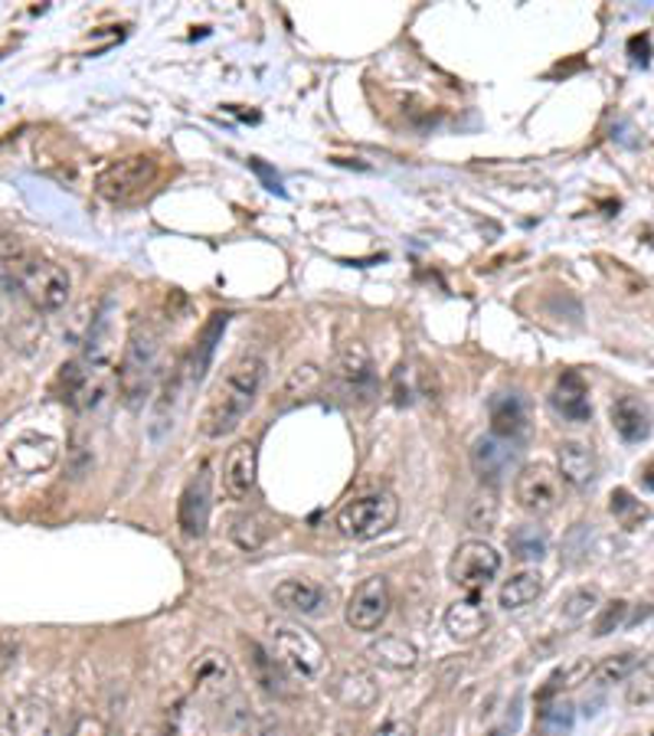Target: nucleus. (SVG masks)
<instances>
[{
    "label": "nucleus",
    "instance_id": "f257e3e1",
    "mask_svg": "<svg viewBox=\"0 0 654 736\" xmlns=\"http://www.w3.org/2000/svg\"><path fill=\"white\" fill-rule=\"evenodd\" d=\"M265 380V360L255 354H242L213 387L206 409H203V436L210 439H223L229 432L239 429V423L246 419V413L255 406V396L262 390Z\"/></svg>",
    "mask_w": 654,
    "mask_h": 736
},
{
    "label": "nucleus",
    "instance_id": "f03ea898",
    "mask_svg": "<svg viewBox=\"0 0 654 736\" xmlns=\"http://www.w3.org/2000/svg\"><path fill=\"white\" fill-rule=\"evenodd\" d=\"M157 373H160V331L154 328L151 318L138 314L131 321V331H128V344H124V354H121V367H118V393L121 400L138 409L154 383H157Z\"/></svg>",
    "mask_w": 654,
    "mask_h": 736
},
{
    "label": "nucleus",
    "instance_id": "7ed1b4c3",
    "mask_svg": "<svg viewBox=\"0 0 654 736\" xmlns=\"http://www.w3.org/2000/svg\"><path fill=\"white\" fill-rule=\"evenodd\" d=\"M10 278L16 282V288L23 292V298L39 308V311H62L69 295H72V278L62 265H56L52 259H43L36 252H26L13 242V249L3 256Z\"/></svg>",
    "mask_w": 654,
    "mask_h": 736
},
{
    "label": "nucleus",
    "instance_id": "20e7f679",
    "mask_svg": "<svg viewBox=\"0 0 654 736\" xmlns=\"http://www.w3.org/2000/svg\"><path fill=\"white\" fill-rule=\"evenodd\" d=\"M272 636V655L298 678V681H318L328 668V652L324 645L301 629L298 622H275L269 629Z\"/></svg>",
    "mask_w": 654,
    "mask_h": 736
},
{
    "label": "nucleus",
    "instance_id": "39448f33",
    "mask_svg": "<svg viewBox=\"0 0 654 736\" xmlns=\"http://www.w3.org/2000/svg\"><path fill=\"white\" fill-rule=\"evenodd\" d=\"M396 518H400V501L390 491H377L344 504L337 514V531L347 541H373L387 534L396 524Z\"/></svg>",
    "mask_w": 654,
    "mask_h": 736
},
{
    "label": "nucleus",
    "instance_id": "423d86ee",
    "mask_svg": "<svg viewBox=\"0 0 654 736\" xmlns=\"http://www.w3.org/2000/svg\"><path fill=\"white\" fill-rule=\"evenodd\" d=\"M157 180V161L147 157V154H131V157H121V161H111L98 180H95V190L98 197L111 200V203H128V200H138L141 193H147Z\"/></svg>",
    "mask_w": 654,
    "mask_h": 736
},
{
    "label": "nucleus",
    "instance_id": "0eeeda50",
    "mask_svg": "<svg viewBox=\"0 0 654 736\" xmlns=\"http://www.w3.org/2000/svg\"><path fill=\"white\" fill-rule=\"evenodd\" d=\"M334 383L354 403H373L380 396V377L370 351L360 341H347L334 357Z\"/></svg>",
    "mask_w": 654,
    "mask_h": 736
},
{
    "label": "nucleus",
    "instance_id": "6e6552de",
    "mask_svg": "<svg viewBox=\"0 0 654 736\" xmlns=\"http://www.w3.org/2000/svg\"><path fill=\"white\" fill-rule=\"evenodd\" d=\"M452 583L465 593H485L491 580L501 573V554L485 541H465L452 557Z\"/></svg>",
    "mask_w": 654,
    "mask_h": 736
},
{
    "label": "nucleus",
    "instance_id": "1a4fd4ad",
    "mask_svg": "<svg viewBox=\"0 0 654 736\" xmlns=\"http://www.w3.org/2000/svg\"><path fill=\"white\" fill-rule=\"evenodd\" d=\"M187 678H190V688L197 698L203 701H213V704H223L236 695V668L229 662V655H223L219 649H206L200 652L190 668H187Z\"/></svg>",
    "mask_w": 654,
    "mask_h": 736
},
{
    "label": "nucleus",
    "instance_id": "9d476101",
    "mask_svg": "<svg viewBox=\"0 0 654 736\" xmlns=\"http://www.w3.org/2000/svg\"><path fill=\"white\" fill-rule=\"evenodd\" d=\"M390 606H393V593L387 577H370L350 593L344 606V619L354 632H377L387 622Z\"/></svg>",
    "mask_w": 654,
    "mask_h": 736
},
{
    "label": "nucleus",
    "instance_id": "9b49d317",
    "mask_svg": "<svg viewBox=\"0 0 654 736\" xmlns=\"http://www.w3.org/2000/svg\"><path fill=\"white\" fill-rule=\"evenodd\" d=\"M242 652H246V668H249V678L275 701H295L298 698V685H295V675L272 655V649H265L262 642L255 639H246L242 642Z\"/></svg>",
    "mask_w": 654,
    "mask_h": 736
},
{
    "label": "nucleus",
    "instance_id": "f8f14e48",
    "mask_svg": "<svg viewBox=\"0 0 654 736\" xmlns=\"http://www.w3.org/2000/svg\"><path fill=\"white\" fill-rule=\"evenodd\" d=\"M514 498L527 514H550L560 504V475L550 465H524L514 478Z\"/></svg>",
    "mask_w": 654,
    "mask_h": 736
},
{
    "label": "nucleus",
    "instance_id": "ddd939ff",
    "mask_svg": "<svg viewBox=\"0 0 654 736\" xmlns=\"http://www.w3.org/2000/svg\"><path fill=\"white\" fill-rule=\"evenodd\" d=\"M210 511H213V475L210 468H200L180 491L177 501V524L180 534L190 541H200L210 527Z\"/></svg>",
    "mask_w": 654,
    "mask_h": 736
},
{
    "label": "nucleus",
    "instance_id": "4468645a",
    "mask_svg": "<svg viewBox=\"0 0 654 736\" xmlns=\"http://www.w3.org/2000/svg\"><path fill=\"white\" fill-rule=\"evenodd\" d=\"M518 462H521V449L511 439H501L491 432V436H478L472 442V468L481 478V485H488V488L501 485L518 468Z\"/></svg>",
    "mask_w": 654,
    "mask_h": 736
},
{
    "label": "nucleus",
    "instance_id": "2eb2a0df",
    "mask_svg": "<svg viewBox=\"0 0 654 736\" xmlns=\"http://www.w3.org/2000/svg\"><path fill=\"white\" fill-rule=\"evenodd\" d=\"M259 478V449L249 439H239L223 462V491L229 501H246Z\"/></svg>",
    "mask_w": 654,
    "mask_h": 736
},
{
    "label": "nucleus",
    "instance_id": "dca6fc26",
    "mask_svg": "<svg viewBox=\"0 0 654 736\" xmlns=\"http://www.w3.org/2000/svg\"><path fill=\"white\" fill-rule=\"evenodd\" d=\"M56 459H59V446L52 436H43V432H23L7 449V462L20 475H43L56 465Z\"/></svg>",
    "mask_w": 654,
    "mask_h": 736
},
{
    "label": "nucleus",
    "instance_id": "f3484780",
    "mask_svg": "<svg viewBox=\"0 0 654 736\" xmlns=\"http://www.w3.org/2000/svg\"><path fill=\"white\" fill-rule=\"evenodd\" d=\"M488 626H491V616H488L481 593H468L465 600H459L445 609V632L455 642H475L488 632Z\"/></svg>",
    "mask_w": 654,
    "mask_h": 736
},
{
    "label": "nucleus",
    "instance_id": "a211bd4d",
    "mask_svg": "<svg viewBox=\"0 0 654 736\" xmlns=\"http://www.w3.org/2000/svg\"><path fill=\"white\" fill-rule=\"evenodd\" d=\"M275 606L292 616H318L328 606V590L311 580H285L275 586Z\"/></svg>",
    "mask_w": 654,
    "mask_h": 736
},
{
    "label": "nucleus",
    "instance_id": "6ab92c4d",
    "mask_svg": "<svg viewBox=\"0 0 654 736\" xmlns=\"http://www.w3.org/2000/svg\"><path fill=\"white\" fill-rule=\"evenodd\" d=\"M554 406L560 416H567L570 423H586L593 416V403H590V383L583 380L580 370H563L557 387H554Z\"/></svg>",
    "mask_w": 654,
    "mask_h": 736
},
{
    "label": "nucleus",
    "instance_id": "aec40b11",
    "mask_svg": "<svg viewBox=\"0 0 654 736\" xmlns=\"http://www.w3.org/2000/svg\"><path fill=\"white\" fill-rule=\"evenodd\" d=\"M210 734H213V717H210L203 698L187 695V698H180V701L167 711L164 736H210Z\"/></svg>",
    "mask_w": 654,
    "mask_h": 736
},
{
    "label": "nucleus",
    "instance_id": "412c9836",
    "mask_svg": "<svg viewBox=\"0 0 654 736\" xmlns=\"http://www.w3.org/2000/svg\"><path fill=\"white\" fill-rule=\"evenodd\" d=\"M491 416V432L501 439L518 442L527 432V403L518 393H498L488 406Z\"/></svg>",
    "mask_w": 654,
    "mask_h": 736
},
{
    "label": "nucleus",
    "instance_id": "4be33fe9",
    "mask_svg": "<svg viewBox=\"0 0 654 736\" xmlns=\"http://www.w3.org/2000/svg\"><path fill=\"white\" fill-rule=\"evenodd\" d=\"M557 459H560V472H557V475H563L567 485H573V488L583 491V488H590V485L596 482L599 462H596V452H593L590 446L570 439V442L560 446Z\"/></svg>",
    "mask_w": 654,
    "mask_h": 736
},
{
    "label": "nucleus",
    "instance_id": "5701e85b",
    "mask_svg": "<svg viewBox=\"0 0 654 736\" xmlns=\"http://www.w3.org/2000/svg\"><path fill=\"white\" fill-rule=\"evenodd\" d=\"M226 324H229V314H226V311H216V314L206 321V328L200 331V337H197V344L190 347V354L183 357L190 387L203 380V373H206V367H210V360H213V354H216V341L223 337Z\"/></svg>",
    "mask_w": 654,
    "mask_h": 736
},
{
    "label": "nucleus",
    "instance_id": "b1692460",
    "mask_svg": "<svg viewBox=\"0 0 654 736\" xmlns=\"http://www.w3.org/2000/svg\"><path fill=\"white\" fill-rule=\"evenodd\" d=\"M367 662L383 672H413L419 665V649L400 636H383L367 645Z\"/></svg>",
    "mask_w": 654,
    "mask_h": 736
},
{
    "label": "nucleus",
    "instance_id": "393cba45",
    "mask_svg": "<svg viewBox=\"0 0 654 736\" xmlns=\"http://www.w3.org/2000/svg\"><path fill=\"white\" fill-rule=\"evenodd\" d=\"M613 426L626 442H645L652 436V419L649 409L635 396H619L613 403Z\"/></svg>",
    "mask_w": 654,
    "mask_h": 736
},
{
    "label": "nucleus",
    "instance_id": "a878e982",
    "mask_svg": "<svg viewBox=\"0 0 654 736\" xmlns=\"http://www.w3.org/2000/svg\"><path fill=\"white\" fill-rule=\"evenodd\" d=\"M272 527L269 518L259 511H236L229 518V541L242 550V554H255L265 541H269Z\"/></svg>",
    "mask_w": 654,
    "mask_h": 736
},
{
    "label": "nucleus",
    "instance_id": "bb28decb",
    "mask_svg": "<svg viewBox=\"0 0 654 736\" xmlns=\"http://www.w3.org/2000/svg\"><path fill=\"white\" fill-rule=\"evenodd\" d=\"M540 596H544V577L537 570H521L511 580H504V586L498 593V603H501V609L514 613V609H524V606L537 603Z\"/></svg>",
    "mask_w": 654,
    "mask_h": 736
},
{
    "label": "nucleus",
    "instance_id": "cd10ccee",
    "mask_svg": "<svg viewBox=\"0 0 654 736\" xmlns=\"http://www.w3.org/2000/svg\"><path fill=\"white\" fill-rule=\"evenodd\" d=\"M10 731L13 736H56V717L46 704L26 701L10 714Z\"/></svg>",
    "mask_w": 654,
    "mask_h": 736
},
{
    "label": "nucleus",
    "instance_id": "c85d7f7f",
    "mask_svg": "<svg viewBox=\"0 0 654 736\" xmlns=\"http://www.w3.org/2000/svg\"><path fill=\"white\" fill-rule=\"evenodd\" d=\"M508 550L521 563H540L547 557V534L537 524H521L508 534Z\"/></svg>",
    "mask_w": 654,
    "mask_h": 736
},
{
    "label": "nucleus",
    "instance_id": "c756f323",
    "mask_svg": "<svg viewBox=\"0 0 654 736\" xmlns=\"http://www.w3.org/2000/svg\"><path fill=\"white\" fill-rule=\"evenodd\" d=\"M321 383H324L321 367H314V364H298V367L288 373L285 387H282V400H285V406H295V403L311 400V396L321 390Z\"/></svg>",
    "mask_w": 654,
    "mask_h": 736
},
{
    "label": "nucleus",
    "instance_id": "7c9ffc66",
    "mask_svg": "<svg viewBox=\"0 0 654 736\" xmlns=\"http://www.w3.org/2000/svg\"><path fill=\"white\" fill-rule=\"evenodd\" d=\"M639 662H642V655H639V652H619V655H609V658H603V662L593 668V681H596L599 688H609V685H626V681L635 675Z\"/></svg>",
    "mask_w": 654,
    "mask_h": 736
},
{
    "label": "nucleus",
    "instance_id": "2f4dec72",
    "mask_svg": "<svg viewBox=\"0 0 654 736\" xmlns=\"http://www.w3.org/2000/svg\"><path fill=\"white\" fill-rule=\"evenodd\" d=\"M609 511L616 514V521H622L629 531H635L645 518H649V508L626 488H616L613 498H609Z\"/></svg>",
    "mask_w": 654,
    "mask_h": 736
},
{
    "label": "nucleus",
    "instance_id": "473e14b6",
    "mask_svg": "<svg viewBox=\"0 0 654 736\" xmlns=\"http://www.w3.org/2000/svg\"><path fill=\"white\" fill-rule=\"evenodd\" d=\"M498 524V498L495 488H485L468 504V527L472 531H491Z\"/></svg>",
    "mask_w": 654,
    "mask_h": 736
},
{
    "label": "nucleus",
    "instance_id": "72a5a7b5",
    "mask_svg": "<svg viewBox=\"0 0 654 736\" xmlns=\"http://www.w3.org/2000/svg\"><path fill=\"white\" fill-rule=\"evenodd\" d=\"M629 701L632 704H649L654 698V655L652 658H642L635 675L629 678Z\"/></svg>",
    "mask_w": 654,
    "mask_h": 736
},
{
    "label": "nucleus",
    "instance_id": "f704fd0d",
    "mask_svg": "<svg viewBox=\"0 0 654 736\" xmlns=\"http://www.w3.org/2000/svg\"><path fill=\"white\" fill-rule=\"evenodd\" d=\"M419 393H423V383H419L416 370H413L409 364H400V367L393 370V400H396L400 406H409Z\"/></svg>",
    "mask_w": 654,
    "mask_h": 736
},
{
    "label": "nucleus",
    "instance_id": "c9c22d12",
    "mask_svg": "<svg viewBox=\"0 0 654 736\" xmlns=\"http://www.w3.org/2000/svg\"><path fill=\"white\" fill-rule=\"evenodd\" d=\"M599 606V593L596 590H576L567 603H563V619L573 626V622H583L593 609Z\"/></svg>",
    "mask_w": 654,
    "mask_h": 736
},
{
    "label": "nucleus",
    "instance_id": "e433bc0d",
    "mask_svg": "<svg viewBox=\"0 0 654 736\" xmlns=\"http://www.w3.org/2000/svg\"><path fill=\"white\" fill-rule=\"evenodd\" d=\"M626 613H629V603H622V600L603 606V613H599V619H596V626H593V636H596V639H606V636H613L616 629H622V626H626Z\"/></svg>",
    "mask_w": 654,
    "mask_h": 736
},
{
    "label": "nucleus",
    "instance_id": "4c0bfd02",
    "mask_svg": "<svg viewBox=\"0 0 654 736\" xmlns=\"http://www.w3.org/2000/svg\"><path fill=\"white\" fill-rule=\"evenodd\" d=\"M544 724H550V727H557V731H570V724H573V704H570V701L550 704V708L544 711Z\"/></svg>",
    "mask_w": 654,
    "mask_h": 736
},
{
    "label": "nucleus",
    "instance_id": "58836bf2",
    "mask_svg": "<svg viewBox=\"0 0 654 736\" xmlns=\"http://www.w3.org/2000/svg\"><path fill=\"white\" fill-rule=\"evenodd\" d=\"M69 736H111V731H108L105 721H98V717H82V721L72 727V734Z\"/></svg>",
    "mask_w": 654,
    "mask_h": 736
},
{
    "label": "nucleus",
    "instance_id": "ea45409f",
    "mask_svg": "<svg viewBox=\"0 0 654 736\" xmlns=\"http://www.w3.org/2000/svg\"><path fill=\"white\" fill-rule=\"evenodd\" d=\"M629 52H632V59H635L639 66H649V56H652L649 36H632V39H629Z\"/></svg>",
    "mask_w": 654,
    "mask_h": 736
},
{
    "label": "nucleus",
    "instance_id": "a19ab883",
    "mask_svg": "<svg viewBox=\"0 0 654 736\" xmlns=\"http://www.w3.org/2000/svg\"><path fill=\"white\" fill-rule=\"evenodd\" d=\"M373 736H416V731H413V724H406V721H390L387 727H380Z\"/></svg>",
    "mask_w": 654,
    "mask_h": 736
},
{
    "label": "nucleus",
    "instance_id": "79ce46f5",
    "mask_svg": "<svg viewBox=\"0 0 654 736\" xmlns=\"http://www.w3.org/2000/svg\"><path fill=\"white\" fill-rule=\"evenodd\" d=\"M639 478H642V488H645V491H654V455L645 462V468H642Z\"/></svg>",
    "mask_w": 654,
    "mask_h": 736
},
{
    "label": "nucleus",
    "instance_id": "37998d69",
    "mask_svg": "<svg viewBox=\"0 0 654 736\" xmlns=\"http://www.w3.org/2000/svg\"><path fill=\"white\" fill-rule=\"evenodd\" d=\"M134 736H164V734H157V731H151V727H147V731H138Z\"/></svg>",
    "mask_w": 654,
    "mask_h": 736
}]
</instances>
